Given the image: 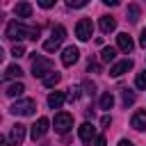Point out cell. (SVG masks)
Returning a JSON list of instances; mask_svg holds the SVG:
<instances>
[{
  "label": "cell",
  "instance_id": "19",
  "mask_svg": "<svg viewBox=\"0 0 146 146\" xmlns=\"http://www.w3.org/2000/svg\"><path fill=\"white\" fill-rule=\"evenodd\" d=\"M59 80H62V75H59L57 71H50V73H48V75L43 78V87H55V84H57Z\"/></svg>",
  "mask_w": 146,
  "mask_h": 146
},
{
  "label": "cell",
  "instance_id": "9",
  "mask_svg": "<svg viewBox=\"0 0 146 146\" xmlns=\"http://www.w3.org/2000/svg\"><path fill=\"white\" fill-rule=\"evenodd\" d=\"M23 139H25V125H23V123L11 125V132H9V144H11V146H21V144H23Z\"/></svg>",
  "mask_w": 146,
  "mask_h": 146
},
{
  "label": "cell",
  "instance_id": "23",
  "mask_svg": "<svg viewBox=\"0 0 146 146\" xmlns=\"http://www.w3.org/2000/svg\"><path fill=\"white\" fill-rule=\"evenodd\" d=\"M135 84H137V89H146V68H144L141 73H137V78H135Z\"/></svg>",
  "mask_w": 146,
  "mask_h": 146
},
{
  "label": "cell",
  "instance_id": "27",
  "mask_svg": "<svg viewBox=\"0 0 146 146\" xmlns=\"http://www.w3.org/2000/svg\"><path fill=\"white\" fill-rule=\"evenodd\" d=\"M11 55H14V57H23V55H25V48L18 43V46H14V48H11Z\"/></svg>",
  "mask_w": 146,
  "mask_h": 146
},
{
  "label": "cell",
  "instance_id": "20",
  "mask_svg": "<svg viewBox=\"0 0 146 146\" xmlns=\"http://www.w3.org/2000/svg\"><path fill=\"white\" fill-rule=\"evenodd\" d=\"M21 75H23V71H21V66H16V64L7 66V71H5V80H9V78H21Z\"/></svg>",
  "mask_w": 146,
  "mask_h": 146
},
{
  "label": "cell",
  "instance_id": "13",
  "mask_svg": "<svg viewBox=\"0 0 146 146\" xmlns=\"http://www.w3.org/2000/svg\"><path fill=\"white\" fill-rule=\"evenodd\" d=\"M130 125H132L135 130H146V110L135 112L132 119H130Z\"/></svg>",
  "mask_w": 146,
  "mask_h": 146
},
{
  "label": "cell",
  "instance_id": "7",
  "mask_svg": "<svg viewBox=\"0 0 146 146\" xmlns=\"http://www.w3.org/2000/svg\"><path fill=\"white\" fill-rule=\"evenodd\" d=\"M78 59H80V50H78L75 46H66L64 52H62V64H64V66H73Z\"/></svg>",
  "mask_w": 146,
  "mask_h": 146
},
{
  "label": "cell",
  "instance_id": "18",
  "mask_svg": "<svg viewBox=\"0 0 146 146\" xmlns=\"http://www.w3.org/2000/svg\"><path fill=\"white\" fill-rule=\"evenodd\" d=\"M100 59H103V62H114V59H116V48L105 46V48H103V52H100Z\"/></svg>",
  "mask_w": 146,
  "mask_h": 146
},
{
  "label": "cell",
  "instance_id": "17",
  "mask_svg": "<svg viewBox=\"0 0 146 146\" xmlns=\"http://www.w3.org/2000/svg\"><path fill=\"white\" fill-rule=\"evenodd\" d=\"M23 91H25V84H23V82H16V84H9L5 94H7L9 98H14V96H21Z\"/></svg>",
  "mask_w": 146,
  "mask_h": 146
},
{
  "label": "cell",
  "instance_id": "4",
  "mask_svg": "<svg viewBox=\"0 0 146 146\" xmlns=\"http://www.w3.org/2000/svg\"><path fill=\"white\" fill-rule=\"evenodd\" d=\"M34 110H36V105L32 98H23L11 105V114H21V116H30V114H34Z\"/></svg>",
  "mask_w": 146,
  "mask_h": 146
},
{
  "label": "cell",
  "instance_id": "28",
  "mask_svg": "<svg viewBox=\"0 0 146 146\" xmlns=\"http://www.w3.org/2000/svg\"><path fill=\"white\" fill-rule=\"evenodd\" d=\"M89 71H94V73H100V66H98V62H96V59H89Z\"/></svg>",
  "mask_w": 146,
  "mask_h": 146
},
{
  "label": "cell",
  "instance_id": "24",
  "mask_svg": "<svg viewBox=\"0 0 146 146\" xmlns=\"http://www.w3.org/2000/svg\"><path fill=\"white\" fill-rule=\"evenodd\" d=\"M128 18H130L132 23L139 18V7H137V5H130V7H128Z\"/></svg>",
  "mask_w": 146,
  "mask_h": 146
},
{
  "label": "cell",
  "instance_id": "5",
  "mask_svg": "<svg viewBox=\"0 0 146 146\" xmlns=\"http://www.w3.org/2000/svg\"><path fill=\"white\" fill-rule=\"evenodd\" d=\"M75 34H78L80 41H89L91 34H94V23H91L89 18H80L78 25H75Z\"/></svg>",
  "mask_w": 146,
  "mask_h": 146
},
{
  "label": "cell",
  "instance_id": "12",
  "mask_svg": "<svg viewBox=\"0 0 146 146\" xmlns=\"http://www.w3.org/2000/svg\"><path fill=\"white\" fill-rule=\"evenodd\" d=\"M78 132H80V139H82L84 144H91V141L96 139V128H94L91 123H82Z\"/></svg>",
  "mask_w": 146,
  "mask_h": 146
},
{
  "label": "cell",
  "instance_id": "10",
  "mask_svg": "<svg viewBox=\"0 0 146 146\" xmlns=\"http://www.w3.org/2000/svg\"><path fill=\"white\" fill-rule=\"evenodd\" d=\"M132 68V59H121V62H116L112 68H110V75L112 78H121L123 73H128Z\"/></svg>",
  "mask_w": 146,
  "mask_h": 146
},
{
  "label": "cell",
  "instance_id": "32",
  "mask_svg": "<svg viewBox=\"0 0 146 146\" xmlns=\"http://www.w3.org/2000/svg\"><path fill=\"white\" fill-rule=\"evenodd\" d=\"M96 146H105V137H103V135L96 137Z\"/></svg>",
  "mask_w": 146,
  "mask_h": 146
},
{
  "label": "cell",
  "instance_id": "35",
  "mask_svg": "<svg viewBox=\"0 0 146 146\" xmlns=\"http://www.w3.org/2000/svg\"><path fill=\"white\" fill-rule=\"evenodd\" d=\"M103 2H105V5H112V7H114V5H119V0H103Z\"/></svg>",
  "mask_w": 146,
  "mask_h": 146
},
{
  "label": "cell",
  "instance_id": "6",
  "mask_svg": "<svg viewBox=\"0 0 146 146\" xmlns=\"http://www.w3.org/2000/svg\"><path fill=\"white\" fill-rule=\"evenodd\" d=\"M71 128H73V116H71L68 112H59V114L55 116V130H57L59 135H66Z\"/></svg>",
  "mask_w": 146,
  "mask_h": 146
},
{
  "label": "cell",
  "instance_id": "26",
  "mask_svg": "<svg viewBox=\"0 0 146 146\" xmlns=\"http://www.w3.org/2000/svg\"><path fill=\"white\" fill-rule=\"evenodd\" d=\"M89 0H66V5L68 7H73V9H80V7H84Z\"/></svg>",
  "mask_w": 146,
  "mask_h": 146
},
{
  "label": "cell",
  "instance_id": "2",
  "mask_svg": "<svg viewBox=\"0 0 146 146\" xmlns=\"http://www.w3.org/2000/svg\"><path fill=\"white\" fill-rule=\"evenodd\" d=\"M64 39H66V27H64V25H55V27H52L50 39H48V41H43V50H46V52L57 50V48H59V43H62Z\"/></svg>",
  "mask_w": 146,
  "mask_h": 146
},
{
  "label": "cell",
  "instance_id": "29",
  "mask_svg": "<svg viewBox=\"0 0 146 146\" xmlns=\"http://www.w3.org/2000/svg\"><path fill=\"white\" fill-rule=\"evenodd\" d=\"M55 2H57V0H39V7H43V9H50Z\"/></svg>",
  "mask_w": 146,
  "mask_h": 146
},
{
  "label": "cell",
  "instance_id": "3",
  "mask_svg": "<svg viewBox=\"0 0 146 146\" xmlns=\"http://www.w3.org/2000/svg\"><path fill=\"white\" fill-rule=\"evenodd\" d=\"M50 71H52V62H50V59L36 57V59L32 62V75H34V78H46Z\"/></svg>",
  "mask_w": 146,
  "mask_h": 146
},
{
  "label": "cell",
  "instance_id": "8",
  "mask_svg": "<svg viewBox=\"0 0 146 146\" xmlns=\"http://www.w3.org/2000/svg\"><path fill=\"white\" fill-rule=\"evenodd\" d=\"M48 125H50V121H48L46 116H41V119H39V121H36L34 125H32V130H30L32 139H34V141H36V139H41V137H43V135L48 132Z\"/></svg>",
  "mask_w": 146,
  "mask_h": 146
},
{
  "label": "cell",
  "instance_id": "22",
  "mask_svg": "<svg viewBox=\"0 0 146 146\" xmlns=\"http://www.w3.org/2000/svg\"><path fill=\"white\" fill-rule=\"evenodd\" d=\"M121 96H123V105H125V107L135 103V94H132L130 89H123V91H121Z\"/></svg>",
  "mask_w": 146,
  "mask_h": 146
},
{
  "label": "cell",
  "instance_id": "1",
  "mask_svg": "<svg viewBox=\"0 0 146 146\" xmlns=\"http://www.w3.org/2000/svg\"><path fill=\"white\" fill-rule=\"evenodd\" d=\"M7 36L11 41H23V39H36L39 36V27H27L18 21H11L7 25Z\"/></svg>",
  "mask_w": 146,
  "mask_h": 146
},
{
  "label": "cell",
  "instance_id": "11",
  "mask_svg": "<svg viewBox=\"0 0 146 146\" xmlns=\"http://www.w3.org/2000/svg\"><path fill=\"white\" fill-rule=\"evenodd\" d=\"M116 43H119V50H123V52H132V48H135V41L128 32H121L116 36Z\"/></svg>",
  "mask_w": 146,
  "mask_h": 146
},
{
  "label": "cell",
  "instance_id": "14",
  "mask_svg": "<svg viewBox=\"0 0 146 146\" xmlns=\"http://www.w3.org/2000/svg\"><path fill=\"white\" fill-rule=\"evenodd\" d=\"M116 30V18L114 16H100V32L103 34H110Z\"/></svg>",
  "mask_w": 146,
  "mask_h": 146
},
{
  "label": "cell",
  "instance_id": "30",
  "mask_svg": "<svg viewBox=\"0 0 146 146\" xmlns=\"http://www.w3.org/2000/svg\"><path fill=\"white\" fill-rule=\"evenodd\" d=\"M84 89H87V94L94 96V89H96V87H94V82H84Z\"/></svg>",
  "mask_w": 146,
  "mask_h": 146
},
{
  "label": "cell",
  "instance_id": "33",
  "mask_svg": "<svg viewBox=\"0 0 146 146\" xmlns=\"http://www.w3.org/2000/svg\"><path fill=\"white\" fill-rule=\"evenodd\" d=\"M100 123H103V125H105V128H107V125H110V123H112V119H110V116H103V121H100Z\"/></svg>",
  "mask_w": 146,
  "mask_h": 146
},
{
  "label": "cell",
  "instance_id": "31",
  "mask_svg": "<svg viewBox=\"0 0 146 146\" xmlns=\"http://www.w3.org/2000/svg\"><path fill=\"white\" fill-rule=\"evenodd\" d=\"M139 43H141V46H144V48H146V27H144V30H141V36H139Z\"/></svg>",
  "mask_w": 146,
  "mask_h": 146
},
{
  "label": "cell",
  "instance_id": "16",
  "mask_svg": "<svg viewBox=\"0 0 146 146\" xmlns=\"http://www.w3.org/2000/svg\"><path fill=\"white\" fill-rule=\"evenodd\" d=\"M14 14H16L18 18H30V16H32V5H30V2H18V5L14 7Z\"/></svg>",
  "mask_w": 146,
  "mask_h": 146
},
{
  "label": "cell",
  "instance_id": "25",
  "mask_svg": "<svg viewBox=\"0 0 146 146\" xmlns=\"http://www.w3.org/2000/svg\"><path fill=\"white\" fill-rule=\"evenodd\" d=\"M66 98H68L71 103H73V100H78V98H80V89H78V87H71V89H68V96H66Z\"/></svg>",
  "mask_w": 146,
  "mask_h": 146
},
{
  "label": "cell",
  "instance_id": "37",
  "mask_svg": "<svg viewBox=\"0 0 146 146\" xmlns=\"http://www.w3.org/2000/svg\"><path fill=\"white\" fill-rule=\"evenodd\" d=\"M5 59V50H2V46H0V62Z\"/></svg>",
  "mask_w": 146,
  "mask_h": 146
},
{
  "label": "cell",
  "instance_id": "34",
  "mask_svg": "<svg viewBox=\"0 0 146 146\" xmlns=\"http://www.w3.org/2000/svg\"><path fill=\"white\" fill-rule=\"evenodd\" d=\"M119 146H132V141H128V139H121V141H119Z\"/></svg>",
  "mask_w": 146,
  "mask_h": 146
},
{
  "label": "cell",
  "instance_id": "36",
  "mask_svg": "<svg viewBox=\"0 0 146 146\" xmlns=\"http://www.w3.org/2000/svg\"><path fill=\"white\" fill-rule=\"evenodd\" d=\"M0 146H7V139H5L2 135H0Z\"/></svg>",
  "mask_w": 146,
  "mask_h": 146
},
{
  "label": "cell",
  "instance_id": "15",
  "mask_svg": "<svg viewBox=\"0 0 146 146\" xmlns=\"http://www.w3.org/2000/svg\"><path fill=\"white\" fill-rule=\"evenodd\" d=\"M64 100H66V96H64L62 91H55V94L48 96V107H50V110H59V107L64 105Z\"/></svg>",
  "mask_w": 146,
  "mask_h": 146
},
{
  "label": "cell",
  "instance_id": "21",
  "mask_svg": "<svg viewBox=\"0 0 146 146\" xmlns=\"http://www.w3.org/2000/svg\"><path fill=\"white\" fill-rule=\"evenodd\" d=\"M112 105H114V96L107 91V94H103L100 96V110H112Z\"/></svg>",
  "mask_w": 146,
  "mask_h": 146
}]
</instances>
